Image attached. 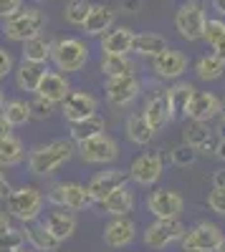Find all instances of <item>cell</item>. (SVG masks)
Returning a JSON list of instances; mask_svg holds the SVG:
<instances>
[{
  "instance_id": "816d5d0a",
  "label": "cell",
  "mask_w": 225,
  "mask_h": 252,
  "mask_svg": "<svg viewBox=\"0 0 225 252\" xmlns=\"http://www.w3.org/2000/svg\"><path fill=\"white\" fill-rule=\"evenodd\" d=\"M213 8H215L220 15H225V0H213Z\"/></svg>"
},
{
  "instance_id": "c3c4849f",
  "label": "cell",
  "mask_w": 225,
  "mask_h": 252,
  "mask_svg": "<svg viewBox=\"0 0 225 252\" xmlns=\"http://www.w3.org/2000/svg\"><path fill=\"white\" fill-rule=\"evenodd\" d=\"M10 129H13V126L3 119V116H0V141H3V139H8L10 136Z\"/></svg>"
},
{
  "instance_id": "3957f363",
  "label": "cell",
  "mask_w": 225,
  "mask_h": 252,
  "mask_svg": "<svg viewBox=\"0 0 225 252\" xmlns=\"http://www.w3.org/2000/svg\"><path fill=\"white\" fill-rule=\"evenodd\" d=\"M46 28V13L40 8H20L10 18H5L3 33L13 43H26L28 38L40 35Z\"/></svg>"
},
{
  "instance_id": "f6af8a7d",
  "label": "cell",
  "mask_w": 225,
  "mask_h": 252,
  "mask_svg": "<svg viewBox=\"0 0 225 252\" xmlns=\"http://www.w3.org/2000/svg\"><path fill=\"white\" fill-rule=\"evenodd\" d=\"M13 229V224H10V217L5 215V212H0V237H5L8 232Z\"/></svg>"
},
{
  "instance_id": "44dd1931",
  "label": "cell",
  "mask_w": 225,
  "mask_h": 252,
  "mask_svg": "<svg viewBox=\"0 0 225 252\" xmlns=\"http://www.w3.org/2000/svg\"><path fill=\"white\" fill-rule=\"evenodd\" d=\"M99 204H101V209H104L109 217H129V212L137 204V197H134V189L129 184H124V187L114 189V192L107 199H101Z\"/></svg>"
},
{
  "instance_id": "4fadbf2b",
  "label": "cell",
  "mask_w": 225,
  "mask_h": 252,
  "mask_svg": "<svg viewBox=\"0 0 225 252\" xmlns=\"http://www.w3.org/2000/svg\"><path fill=\"white\" fill-rule=\"evenodd\" d=\"M104 91H107V101L116 109H127L137 101L142 86L137 76H121V78H107L104 83Z\"/></svg>"
},
{
  "instance_id": "8992f818",
  "label": "cell",
  "mask_w": 225,
  "mask_h": 252,
  "mask_svg": "<svg viewBox=\"0 0 225 252\" xmlns=\"http://www.w3.org/2000/svg\"><path fill=\"white\" fill-rule=\"evenodd\" d=\"M205 8H202L197 0H188V3H182L175 13V28L177 33L195 43V40H202V33H205Z\"/></svg>"
},
{
  "instance_id": "83f0119b",
  "label": "cell",
  "mask_w": 225,
  "mask_h": 252,
  "mask_svg": "<svg viewBox=\"0 0 225 252\" xmlns=\"http://www.w3.org/2000/svg\"><path fill=\"white\" fill-rule=\"evenodd\" d=\"M51 51H53V40L48 35H36V38H28L23 43V61H31V63H40L46 66L51 61Z\"/></svg>"
},
{
  "instance_id": "b9f144b4",
  "label": "cell",
  "mask_w": 225,
  "mask_h": 252,
  "mask_svg": "<svg viewBox=\"0 0 225 252\" xmlns=\"http://www.w3.org/2000/svg\"><path fill=\"white\" fill-rule=\"evenodd\" d=\"M13 68H15V63H13V56L5 51V48H0V78H5V76H10L13 73Z\"/></svg>"
},
{
  "instance_id": "ac0fdd59",
  "label": "cell",
  "mask_w": 225,
  "mask_h": 252,
  "mask_svg": "<svg viewBox=\"0 0 225 252\" xmlns=\"http://www.w3.org/2000/svg\"><path fill=\"white\" fill-rule=\"evenodd\" d=\"M134 43V31L127 26H116L101 35V56H129Z\"/></svg>"
},
{
  "instance_id": "60d3db41",
  "label": "cell",
  "mask_w": 225,
  "mask_h": 252,
  "mask_svg": "<svg viewBox=\"0 0 225 252\" xmlns=\"http://www.w3.org/2000/svg\"><path fill=\"white\" fill-rule=\"evenodd\" d=\"M208 207L215 215H225V187H213V192L208 194Z\"/></svg>"
},
{
  "instance_id": "f5cc1de1",
  "label": "cell",
  "mask_w": 225,
  "mask_h": 252,
  "mask_svg": "<svg viewBox=\"0 0 225 252\" xmlns=\"http://www.w3.org/2000/svg\"><path fill=\"white\" fill-rule=\"evenodd\" d=\"M3 109H5V94H3V89H0V114H3Z\"/></svg>"
},
{
  "instance_id": "11a10c76",
  "label": "cell",
  "mask_w": 225,
  "mask_h": 252,
  "mask_svg": "<svg viewBox=\"0 0 225 252\" xmlns=\"http://www.w3.org/2000/svg\"><path fill=\"white\" fill-rule=\"evenodd\" d=\"M15 252H26V250H23V247H20V250H15Z\"/></svg>"
},
{
  "instance_id": "d6a6232c",
  "label": "cell",
  "mask_w": 225,
  "mask_h": 252,
  "mask_svg": "<svg viewBox=\"0 0 225 252\" xmlns=\"http://www.w3.org/2000/svg\"><path fill=\"white\" fill-rule=\"evenodd\" d=\"M195 73L200 81H218L225 73V61L218 53H208L195 63Z\"/></svg>"
},
{
  "instance_id": "836d02e7",
  "label": "cell",
  "mask_w": 225,
  "mask_h": 252,
  "mask_svg": "<svg viewBox=\"0 0 225 252\" xmlns=\"http://www.w3.org/2000/svg\"><path fill=\"white\" fill-rule=\"evenodd\" d=\"M26 159V146L18 136H8L0 141V166H15Z\"/></svg>"
},
{
  "instance_id": "db71d44e",
  "label": "cell",
  "mask_w": 225,
  "mask_h": 252,
  "mask_svg": "<svg viewBox=\"0 0 225 252\" xmlns=\"http://www.w3.org/2000/svg\"><path fill=\"white\" fill-rule=\"evenodd\" d=\"M215 252H225V237H223V242L218 245V250H215Z\"/></svg>"
},
{
  "instance_id": "d590c367",
  "label": "cell",
  "mask_w": 225,
  "mask_h": 252,
  "mask_svg": "<svg viewBox=\"0 0 225 252\" xmlns=\"http://www.w3.org/2000/svg\"><path fill=\"white\" fill-rule=\"evenodd\" d=\"M89 3L86 0H69V5H66V10H64V18H66V23H71V26H84V20H86V15H89Z\"/></svg>"
},
{
  "instance_id": "7c38bea8",
  "label": "cell",
  "mask_w": 225,
  "mask_h": 252,
  "mask_svg": "<svg viewBox=\"0 0 225 252\" xmlns=\"http://www.w3.org/2000/svg\"><path fill=\"white\" fill-rule=\"evenodd\" d=\"M223 111V101L210 94V91H192L190 96V103H188V109H185V119L190 121H200V124H208L213 119H218Z\"/></svg>"
},
{
  "instance_id": "2e32d148",
  "label": "cell",
  "mask_w": 225,
  "mask_h": 252,
  "mask_svg": "<svg viewBox=\"0 0 225 252\" xmlns=\"http://www.w3.org/2000/svg\"><path fill=\"white\" fill-rule=\"evenodd\" d=\"M61 103H64V109H61V111H64V119L69 124L84 121V119L94 116L96 109H99V101L89 91H71Z\"/></svg>"
},
{
  "instance_id": "7402d4cb",
  "label": "cell",
  "mask_w": 225,
  "mask_h": 252,
  "mask_svg": "<svg viewBox=\"0 0 225 252\" xmlns=\"http://www.w3.org/2000/svg\"><path fill=\"white\" fill-rule=\"evenodd\" d=\"M48 227V232L58 240V242H66L76 235V227H78V220L71 209H53V212L46 217L43 222Z\"/></svg>"
},
{
  "instance_id": "bcb514c9",
  "label": "cell",
  "mask_w": 225,
  "mask_h": 252,
  "mask_svg": "<svg viewBox=\"0 0 225 252\" xmlns=\"http://www.w3.org/2000/svg\"><path fill=\"white\" fill-rule=\"evenodd\" d=\"M215 136H218L220 141H225V114H220V116H218V124H215Z\"/></svg>"
},
{
  "instance_id": "7a4b0ae2",
  "label": "cell",
  "mask_w": 225,
  "mask_h": 252,
  "mask_svg": "<svg viewBox=\"0 0 225 252\" xmlns=\"http://www.w3.org/2000/svg\"><path fill=\"white\" fill-rule=\"evenodd\" d=\"M8 215L15 217L18 222L23 224H31L40 217V212H43V204H46V194L40 192L38 187H18L13 189V192L8 194Z\"/></svg>"
},
{
  "instance_id": "f546056e",
  "label": "cell",
  "mask_w": 225,
  "mask_h": 252,
  "mask_svg": "<svg viewBox=\"0 0 225 252\" xmlns=\"http://www.w3.org/2000/svg\"><path fill=\"white\" fill-rule=\"evenodd\" d=\"M104 129H107L104 116L94 114V116H89V119H84V121L71 124V141H74V144L89 141V139H94V136H99V134H104Z\"/></svg>"
},
{
  "instance_id": "cb8c5ba5",
  "label": "cell",
  "mask_w": 225,
  "mask_h": 252,
  "mask_svg": "<svg viewBox=\"0 0 225 252\" xmlns=\"http://www.w3.org/2000/svg\"><path fill=\"white\" fill-rule=\"evenodd\" d=\"M86 31V35H104L107 31L114 28V10L107 8V5H91L89 8V15L84 20V26H81Z\"/></svg>"
},
{
  "instance_id": "d4e9b609",
  "label": "cell",
  "mask_w": 225,
  "mask_h": 252,
  "mask_svg": "<svg viewBox=\"0 0 225 252\" xmlns=\"http://www.w3.org/2000/svg\"><path fill=\"white\" fill-rule=\"evenodd\" d=\"M23 237L28 240V245L33 247V250H38V252H56L58 247H61V242L48 232V227L43 224V222H31L26 229H23Z\"/></svg>"
},
{
  "instance_id": "d6986e66",
  "label": "cell",
  "mask_w": 225,
  "mask_h": 252,
  "mask_svg": "<svg viewBox=\"0 0 225 252\" xmlns=\"http://www.w3.org/2000/svg\"><path fill=\"white\" fill-rule=\"evenodd\" d=\"M137 240V224L129 217H114L107 227H104V242L114 250L129 247Z\"/></svg>"
},
{
  "instance_id": "ab89813d",
  "label": "cell",
  "mask_w": 225,
  "mask_h": 252,
  "mask_svg": "<svg viewBox=\"0 0 225 252\" xmlns=\"http://www.w3.org/2000/svg\"><path fill=\"white\" fill-rule=\"evenodd\" d=\"M28 106H31V116H33V119H48L56 103H51V101H46V98L36 96L33 101H28Z\"/></svg>"
},
{
  "instance_id": "8d00e7d4",
  "label": "cell",
  "mask_w": 225,
  "mask_h": 252,
  "mask_svg": "<svg viewBox=\"0 0 225 252\" xmlns=\"http://www.w3.org/2000/svg\"><path fill=\"white\" fill-rule=\"evenodd\" d=\"M223 38H225V20H220V18L205 20V33H202V40H205L210 48H215Z\"/></svg>"
},
{
  "instance_id": "5bb4252c",
  "label": "cell",
  "mask_w": 225,
  "mask_h": 252,
  "mask_svg": "<svg viewBox=\"0 0 225 252\" xmlns=\"http://www.w3.org/2000/svg\"><path fill=\"white\" fill-rule=\"evenodd\" d=\"M188 66H190L188 56L182 51H175V48H167V51H162L159 56L152 58V71L162 81H177L188 71Z\"/></svg>"
},
{
  "instance_id": "7dc6e473",
  "label": "cell",
  "mask_w": 225,
  "mask_h": 252,
  "mask_svg": "<svg viewBox=\"0 0 225 252\" xmlns=\"http://www.w3.org/2000/svg\"><path fill=\"white\" fill-rule=\"evenodd\" d=\"M121 8H124L127 13H137L142 8V0H121Z\"/></svg>"
},
{
  "instance_id": "5b68a950",
  "label": "cell",
  "mask_w": 225,
  "mask_h": 252,
  "mask_svg": "<svg viewBox=\"0 0 225 252\" xmlns=\"http://www.w3.org/2000/svg\"><path fill=\"white\" fill-rule=\"evenodd\" d=\"M46 202L53 204L56 209H71V212H81V209H89L94 204L89 189L84 184L76 182H58L48 189Z\"/></svg>"
},
{
  "instance_id": "e575fe53",
  "label": "cell",
  "mask_w": 225,
  "mask_h": 252,
  "mask_svg": "<svg viewBox=\"0 0 225 252\" xmlns=\"http://www.w3.org/2000/svg\"><path fill=\"white\" fill-rule=\"evenodd\" d=\"M3 116L10 126H26L33 116H31V106H28V101L23 98H13V101H5V109H3Z\"/></svg>"
},
{
  "instance_id": "f35d334b",
  "label": "cell",
  "mask_w": 225,
  "mask_h": 252,
  "mask_svg": "<svg viewBox=\"0 0 225 252\" xmlns=\"http://www.w3.org/2000/svg\"><path fill=\"white\" fill-rule=\"evenodd\" d=\"M23 242H26L23 232L13 227L10 232L5 235V237H0V252H15V250H20V247H23Z\"/></svg>"
},
{
  "instance_id": "6da1fadb",
  "label": "cell",
  "mask_w": 225,
  "mask_h": 252,
  "mask_svg": "<svg viewBox=\"0 0 225 252\" xmlns=\"http://www.w3.org/2000/svg\"><path fill=\"white\" fill-rule=\"evenodd\" d=\"M76 152V146L71 139H53L46 144H38L28 154V172L36 177H51L58 172Z\"/></svg>"
},
{
  "instance_id": "4dcf8cb0",
  "label": "cell",
  "mask_w": 225,
  "mask_h": 252,
  "mask_svg": "<svg viewBox=\"0 0 225 252\" xmlns=\"http://www.w3.org/2000/svg\"><path fill=\"white\" fill-rule=\"evenodd\" d=\"M101 71L107 78L137 76V63L129 56H101Z\"/></svg>"
},
{
  "instance_id": "9a60e30c",
  "label": "cell",
  "mask_w": 225,
  "mask_h": 252,
  "mask_svg": "<svg viewBox=\"0 0 225 252\" xmlns=\"http://www.w3.org/2000/svg\"><path fill=\"white\" fill-rule=\"evenodd\" d=\"M182 139L195 154H205V157H215L218 149V136L215 131L208 129V124H200V121H188L185 124V131H182Z\"/></svg>"
},
{
  "instance_id": "277c9868",
  "label": "cell",
  "mask_w": 225,
  "mask_h": 252,
  "mask_svg": "<svg viewBox=\"0 0 225 252\" xmlns=\"http://www.w3.org/2000/svg\"><path fill=\"white\" fill-rule=\"evenodd\" d=\"M51 61H53V66L58 68V73L61 71H64L66 76L69 73H76V71H81L89 63V46L81 38H61V40H53Z\"/></svg>"
},
{
  "instance_id": "f1b7e54d",
  "label": "cell",
  "mask_w": 225,
  "mask_h": 252,
  "mask_svg": "<svg viewBox=\"0 0 225 252\" xmlns=\"http://www.w3.org/2000/svg\"><path fill=\"white\" fill-rule=\"evenodd\" d=\"M167 38H162L159 33H134V43H132V51L142 58H154L159 56L162 51H167Z\"/></svg>"
},
{
  "instance_id": "ee69618b",
  "label": "cell",
  "mask_w": 225,
  "mask_h": 252,
  "mask_svg": "<svg viewBox=\"0 0 225 252\" xmlns=\"http://www.w3.org/2000/svg\"><path fill=\"white\" fill-rule=\"evenodd\" d=\"M13 192V187H10V182L5 179V174L0 172V199H8V194Z\"/></svg>"
},
{
  "instance_id": "681fc988",
  "label": "cell",
  "mask_w": 225,
  "mask_h": 252,
  "mask_svg": "<svg viewBox=\"0 0 225 252\" xmlns=\"http://www.w3.org/2000/svg\"><path fill=\"white\" fill-rule=\"evenodd\" d=\"M215 157L220 161H225V141H218V149H215Z\"/></svg>"
},
{
  "instance_id": "ffe728a7",
  "label": "cell",
  "mask_w": 225,
  "mask_h": 252,
  "mask_svg": "<svg viewBox=\"0 0 225 252\" xmlns=\"http://www.w3.org/2000/svg\"><path fill=\"white\" fill-rule=\"evenodd\" d=\"M69 94H71V83L64 73H58V71H46L43 78H40V83H38V89H36V96L46 98L51 103H61Z\"/></svg>"
},
{
  "instance_id": "52a82bcc",
  "label": "cell",
  "mask_w": 225,
  "mask_h": 252,
  "mask_svg": "<svg viewBox=\"0 0 225 252\" xmlns=\"http://www.w3.org/2000/svg\"><path fill=\"white\" fill-rule=\"evenodd\" d=\"M185 232H188V227L180 220H154L152 224L145 227L142 242L150 250H167L170 245H175L185 237Z\"/></svg>"
},
{
  "instance_id": "f907efd6",
  "label": "cell",
  "mask_w": 225,
  "mask_h": 252,
  "mask_svg": "<svg viewBox=\"0 0 225 252\" xmlns=\"http://www.w3.org/2000/svg\"><path fill=\"white\" fill-rule=\"evenodd\" d=\"M213 51H215V53H218V56H220V58H223V61H225V38H223V40H220V43H218V46H215V48H213Z\"/></svg>"
},
{
  "instance_id": "603a6c76",
  "label": "cell",
  "mask_w": 225,
  "mask_h": 252,
  "mask_svg": "<svg viewBox=\"0 0 225 252\" xmlns=\"http://www.w3.org/2000/svg\"><path fill=\"white\" fill-rule=\"evenodd\" d=\"M142 116L147 119V124L152 126V131H162L165 126L172 121V114H170V106H167V98L165 94H152V98L145 103V111Z\"/></svg>"
},
{
  "instance_id": "484cf974",
  "label": "cell",
  "mask_w": 225,
  "mask_h": 252,
  "mask_svg": "<svg viewBox=\"0 0 225 252\" xmlns=\"http://www.w3.org/2000/svg\"><path fill=\"white\" fill-rule=\"evenodd\" d=\"M13 73H15V83H18L20 91H33L36 94L40 78H43V73H46V66L31 63V61H20L18 66L13 68Z\"/></svg>"
},
{
  "instance_id": "ba28073f",
  "label": "cell",
  "mask_w": 225,
  "mask_h": 252,
  "mask_svg": "<svg viewBox=\"0 0 225 252\" xmlns=\"http://www.w3.org/2000/svg\"><path fill=\"white\" fill-rule=\"evenodd\" d=\"M223 229L215 222H197L195 227H190L185 237L180 240L185 252H215L218 245L223 242Z\"/></svg>"
},
{
  "instance_id": "1f68e13d",
  "label": "cell",
  "mask_w": 225,
  "mask_h": 252,
  "mask_svg": "<svg viewBox=\"0 0 225 252\" xmlns=\"http://www.w3.org/2000/svg\"><path fill=\"white\" fill-rule=\"evenodd\" d=\"M124 131H127V139L137 146H147L152 139H154V131H152V126L147 124V119L142 116V114H132L124 124Z\"/></svg>"
},
{
  "instance_id": "30bf717a",
  "label": "cell",
  "mask_w": 225,
  "mask_h": 252,
  "mask_svg": "<svg viewBox=\"0 0 225 252\" xmlns=\"http://www.w3.org/2000/svg\"><path fill=\"white\" fill-rule=\"evenodd\" d=\"M162 172H165V159H162V154L157 152H150V154H139L132 166H129V179L139 187H152L159 182Z\"/></svg>"
},
{
  "instance_id": "9c48e42d",
  "label": "cell",
  "mask_w": 225,
  "mask_h": 252,
  "mask_svg": "<svg viewBox=\"0 0 225 252\" xmlns=\"http://www.w3.org/2000/svg\"><path fill=\"white\" fill-rule=\"evenodd\" d=\"M78 157L84 164H112L119 157V144L109 134H99L78 144Z\"/></svg>"
},
{
  "instance_id": "74e56055",
  "label": "cell",
  "mask_w": 225,
  "mask_h": 252,
  "mask_svg": "<svg viewBox=\"0 0 225 252\" xmlns=\"http://www.w3.org/2000/svg\"><path fill=\"white\" fill-rule=\"evenodd\" d=\"M170 157H172V161L177 164V166H190V164H195V159H197V154L190 149V146L182 141V144H177L175 149L170 152Z\"/></svg>"
},
{
  "instance_id": "7bdbcfd3",
  "label": "cell",
  "mask_w": 225,
  "mask_h": 252,
  "mask_svg": "<svg viewBox=\"0 0 225 252\" xmlns=\"http://www.w3.org/2000/svg\"><path fill=\"white\" fill-rule=\"evenodd\" d=\"M23 8V0H0V18H10Z\"/></svg>"
},
{
  "instance_id": "e0dca14e",
  "label": "cell",
  "mask_w": 225,
  "mask_h": 252,
  "mask_svg": "<svg viewBox=\"0 0 225 252\" xmlns=\"http://www.w3.org/2000/svg\"><path fill=\"white\" fill-rule=\"evenodd\" d=\"M127 177H129V174H127L124 169H107V172L94 174L91 182L86 184V189H89V194H91L94 202H101V199H107L114 189L124 187V184H127Z\"/></svg>"
},
{
  "instance_id": "4316f807",
  "label": "cell",
  "mask_w": 225,
  "mask_h": 252,
  "mask_svg": "<svg viewBox=\"0 0 225 252\" xmlns=\"http://www.w3.org/2000/svg\"><path fill=\"white\" fill-rule=\"evenodd\" d=\"M195 86L188 81H177L172 89L165 91V98H167V106H170V114H172V121L180 119V116H185V109H188V103H190V96H192Z\"/></svg>"
},
{
  "instance_id": "8fae6325",
  "label": "cell",
  "mask_w": 225,
  "mask_h": 252,
  "mask_svg": "<svg viewBox=\"0 0 225 252\" xmlns=\"http://www.w3.org/2000/svg\"><path fill=\"white\" fill-rule=\"evenodd\" d=\"M147 209L154 215V220H180L185 199L172 189H154L147 197Z\"/></svg>"
}]
</instances>
